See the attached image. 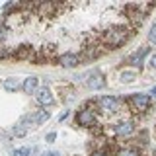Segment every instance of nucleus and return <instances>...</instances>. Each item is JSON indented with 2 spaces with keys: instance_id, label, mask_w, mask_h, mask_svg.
<instances>
[{
  "instance_id": "obj_1",
  "label": "nucleus",
  "mask_w": 156,
  "mask_h": 156,
  "mask_svg": "<svg viewBox=\"0 0 156 156\" xmlns=\"http://www.w3.org/2000/svg\"><path fill=\"white\" fill-rule=\"evenodd\" d=\"M101 39H104V43L109 49H117L129 39V29L127 27H111V29H107V31H104Z\"/></svg>"
},
{
  "instance_id": "obj_2",
  "label": "nucleus",
  "mask_w": 156,
  "mask_h": 156,
  "mask_svg": "<svg viewBox=\"0 0 156 156\" xmlns=\"http://www.w3.org/2000/svg\"><path fill=\"white\" fill-rule=\"evenodd\" d=\"M125 101L121 100V98H117V96H100L96 100V107L101 111V113H117V111L123 107Z\"/></svg>"
},
{
  "instance_id": "obj_3",
  "label": "nucleus",
  "mask_w": 156,
  "mask_h": 156,
  "mask_svg": "<svg viewBox=\"0 0 156 156\" xmlns=\"http://www.w3.org/2000/svg\"><path fill=\"white\" fill-rule=\"evenodd\" d=\"M51 119V111L49 109H39V111H31V113H26L20 119V123H22L26 129H29V127H35V125H41L45 123V121Z\"/></svg>"
},
{
  "instance_id": "obj_4",
  "label": "nucleus",
  "mask_w": 156,
  "mask_h": 156,
  "mask_svg": "<svg viewBox=\"0 0 156 156\" xmlns=\"http://www.w3.org/2000/svg\"><path fill=\"white\" fill-rule=\"evenodd\" d=\"M127 105H129L133 111H136V113H140V111L150 109L152 98H150L148 94H133V96L127 98Z\"/></svg>"
},
{
  "instance_id": "obj_5",
  "label": "nucleus",
  "mask_w": 156,
  "mask_h": 156,
  "mask_svg": "<svg viewBox=\"0 0 156 156\" xmlns=\"http://www.w3.org/2000/svg\"><path fill=\"white\" fill-rule=\"evenodd\" d=\"M76 78H84L86 86L90 88V90H104L105 88V78H104V74H101L98 68L86 72V74H82V76H76Z\"/></svg>"
},
{
  "instance_id": "obj_6",
  "label": "nucleus",
  "mask_w": 156,
  "mask_h": 156,
  "mask_svg": "<svg viewBox=\"0 0 156 156\" xmlns=\"http://www.w3.org/2000/svg\"><path fill=\"white\" fill-rule=\"evenodd\" d=\"M74 121H76V125L84 127V129H90V127L96 125V113L92 109H88V107H82V109L76 111Z\"/></svg>"
},
{
  "instance_id": "obj_7",
  "label": "nucleus",
  "mask_w": 156,
  "mask_h": 156,
  "mask_svg": "<svg viewBox=\"0 0 156 156\" xmlns=\"http://www.w3.org/2000/svg\"><path fill=\"white\" fill-rule=\"evenodd\" d=\"M33 96H35V101H37V104L41 105V107H45V109H47V107H53V105H55V98H53V92L49 90L47 86H41Z\"/></svg>"
},
{
  "instance_id": "obj_8",
  "label": "nucleus",
  "mask_w": 156,
  "mask_h": 156,
  "mask_svg": "<svg viewBox=\"0 0 156 156\" xmlns=\"http://www.w3.org/2000/svg\"><path fill=\"white\" fill-rule=\"evenodd\" d=\"M148 55H150V47H140V49H136L133 55L127 58V62H129L131 66H135V68H143Z\"/></svg>"
},
{
  "instance_id": "obj_9",
  "label": "nucleus",
  "mask_w": 156,
  "mask_h": 156,
  "mask_svg": "<svg viewBox=\"0 0 156 156\" xmlns=\"http://www.w3.org/2000/svg\"><path fill=\"white\" fill-rule=\"evenodd\" d=\"M58 65L62 68H76L80 65V55H76V53H62L58 57Z\"/></svg>"
},
{
  "instance_id": "obj_10",
  "label": "nucleus",
  "mask_w": 156,
  "mask_h": 156,
  "mask_svg": "<svg viewBox=\"0 0 156 156\" xmlns=\"http://www.w3.org/2000/svg\"><path fill=\"white\" fill-rule=\"evenodd\" d=\"M113 133L117 136H131L135 133V123L133 121H119L117 125H113Z\"/></svg>"
},
{
  "instance_id": "obj_11",
  "label": "nucleus",
  "mask_w": 156,
  "mask_h": 156,
  "mask_svg": "<svg viewBox=\"0 0 156 156\" xmlns=\"http://www.w3.org/2000/svg\"><path fill=\"white\" fill-rule=\"evenodd\" d=\"M22 90H23V94H27V96L35 94L39 90V78L37 76H27L26 80L22 82Z\"/></svg>"
},
{
  "instance_id": "obj_12",
  "label": "nucleus",
  "mask_w": 156,
  "mask_h": 156,
  "mask_svg": "<svg viewBox=\"0 0 156 156\" xmlns=\"http://www.w3.org/2000/svg\"><path fill=\"white\" fill-rule=\"evenodd\" d=\"M2 88L8 92V94H16V92L22 88V82L18 80L16 76H8V78H4V82H2Z\"/></svg>"
},
{
  "instance_id": "obj_13",
  "label": "nucleus",
  "mask_w": 156,
  "mask_h": 156,
  "mask_svg": "<svg viewBox=\"0 0 156 156\" xmlns=\"http://www.w3.org/2000/svg\"><path fill=\"white\" fill-rule=\"evenodd\" d=\"M37 16H53L55 14V10H57V4H53V2H41V4H37Z\"/></svg>"
},
{
  "instance_id": "obj_14",
  "label": "nucleus",
  "mask_w": 156,
  "mask_h": 156,
  "mask_svg": "<svg viewBox=\"0 0 156 156\" xmlns=\"http://www.w3.org/2000/svg\"><path fill=\"white\" fill-rule=\"evenodd\" d=\"M119 80L123 82V84H133V82L136 80V72H133V70H123L119 74Z\"/></svg>"
},
{
  "instance_id": "obj_15",
  "label": "nucleus",
  "mask_w": 156,
  "mask_h": 156,
  "mask_svg": "<svg viewBox=\"0 0 156 156\" xmlns=\"http://www.w3.org/2000/svg\"><path fill=\"white\" fill-rule=\"evenodd\" d=\"M115 156H140L139 148H135V146H123V148L117 150Z\"/></svg>"
},
{
  "instance_id": "obj_16",
  "label": "nucleus",
  "mask_w": 156,
  "mask_h": 156,
  "mask_svg": "<svg viewBox=\"0 0 156 156\" xmlns=\"http://www.w3.org/2000/svg\"><path fill=\"white\" fill-rule=\"evenodd\" d=\"M37 148H29V146H22V148H14L12 150V156H31L35 154Z\"/></svg>"
},
{
  "instance_id": "obj_17",
  "label": "nucleus",
  "mask_w": 156,
  "mask_h": 156,
  "mask_svg": "<svg viewBox=\"0 0 156 156\" xmlns=\"http://www.w3.org/2000/svg\"><path fill=\"white\" fill-rule=\"evenodd\" d=\"M12 135H14V136H26V135H27V129L18 121V123L12 127Z\"/></svg>"
},
{
  "instance_id": "obj_18",
  "label": "nucleus",
  "mask_w": 156,
  "mask_h": 156,
  "mask_svg": "<svg viewBox=\"0 0 156 156\" xmlns=\"http://www.w3.org/2000/svg\"><path fill=\"white\" fill-rule=\"evenodd\" d=\"M146 39H148V43L150 45H156V22L150 26V29H148V33H146Z\"/></svg>"
},
{
  "instance_id": "obj_19",
  "label": "nucleus",
  "mask_w": 156,
  "mask_h": 156,
  "mask_svg": "<svg viewBox=\"0 0 156 156\" xmlns=\"http://www.w3.org/2000/svg\"><path fill=\"white\" fill-rule=\"evenodd\" d=\"M8 26H6V22L4 20H0V43H4L6 41V37H8Z\"/></svg>"
},
{
  "instance_id": "obj_20",
  "label": "nucleus",
  "mask_w": 156,
  "mask_h": 156,
  "mask_svg": "<svg viewBox=\"0 0 156 156\" xmlns=\"http://www.w3.org/2000/svg\"><path fill=\"white\" fill-rule=\"evenodd\" d=\"M10 55V49L4 45V43H0V58H6Z\"/></svg>"
},
{
  "instance_id": "obj_21",
  "label": "nucleus",
  "mask_w": 156,
  "mask_h": 156,
  "mask_svg": "<svg viewBox=\"0 0 156 156\" xmlns=\"http://www.w3.org/2000/svg\"><path fill=\"white\" fill-rule=\"evenodd\" d=\"M148 66L152 68V70H156V53H152V55H150V58H148Z\"/></svg>"
},
{
  "instance_id": "obj_22",
  "label": "nucleus",
  "mask_w": 156,
  "mask_h": 156,
  "mask_svg": "<svg viewBox=\"0 0 156 156\" xmlns=\"http://www.w3.org/2000/svg\"><path fill=\"white\" fill-rule=\"evenodd\" d=\"M55 139H57V133H55V131H51V133L45 135V140H47V143H55Z\"/></svg>"
},
{
  "instance_id": "obj_23",
  "label": "nucleus",
  "mask_w": 156,
  "mask_h": 156,
  "mask_svg": "<svg viewBox=\"0 0 156 156\" xmlns=\"http://www.w3.org/2000/svg\"><path fill=\"white\" fill-rule=\"evenodd\" d=\"M68 115H70V111H68V109H65V111H61V115H58V121H61V123H62V121H65V119H66Z\"/></svg>"
},
{
  "instance_id": "obj_24",
  "label": "nucleus",
  "mask_w": 156,
  "mask_h": 156,
  "mask_svg": "<svg viewBox=\"0 0 156 156\" xmlns=\"http://www.w3.org/2000/svg\"><path fill=\"white\" fill-rule=\"evenodd\" d=\"M41 156H61V152H58V150H47V152H43Z\"/></svg>"
},
{
  "instance_id": "obj_25",
  "label": "nucleus",
  "mask_w": 156,
  "mask_h": 156,
  "mask_svg": "<svg viewBox=\"0 0 156 156\" xmlns=\"http://www.w3.org/2000/svg\"><path fill=\"white\" fill-rule=\"evenodd\" d=\"M90 156H107V152H104V150H94Z\"/></svg>"
},
{
  "instance_id": "obj_26",
  "label": "nucleus",
  "mask_w": 156,
  "mask_h": 156,
  "mask_svg": "<svg viewBox=\"0 0 156 156\" xmlns=\"http://www.w3.org/2000/svg\"><path fill=\"white\" fill-rule=\"evenodd\" d=\"M148 96H150V98H156V86L152 88V90H150V94H148Z\"/></svg>"
}]
</instances>
